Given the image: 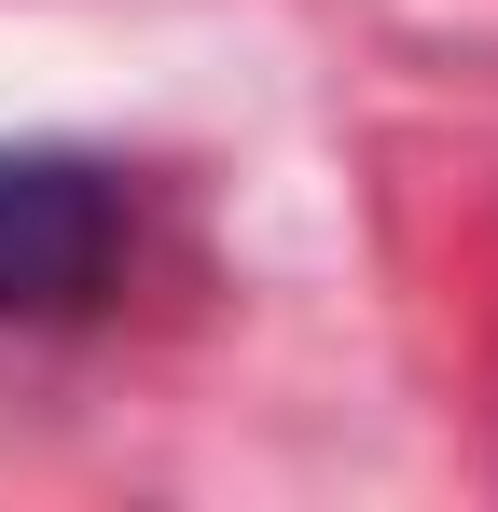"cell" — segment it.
<instances>
[{
    "mask_svg": "<svg viewBox=\"0 0 498 512\" xmlns=\"http://www.w3.org/2000/svg\"><path fill=\"white\" fill-rule=\"evenodd\" d=\"M125 263V194L83 153H0V319H70Z\"/></svg>",
    "mask_w": 498,
    "mask_h": 512,
    "instance_id": "1",
    "label": "cell"
}]
</instances>
